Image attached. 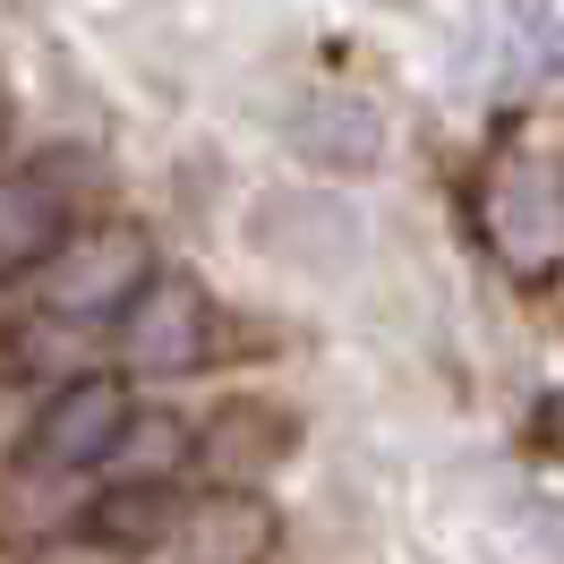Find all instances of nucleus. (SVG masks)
Returning a JSON list of instances; mask_svg holds the SVG:
<instances>
[{"instance_id":"1a4fd4ad","label":"nucleus","mask_w":564,"mask_h":564,"mask_svg":"<svg viewBox=\"0 0 564 564\" xmlns=\"http://www.w3.org/2000/svg\"><path fill=\"white\" fill-rule=\"evenodd\" d=\"M505 61L522 77H564V0H513L505 9Z\"/></svg>"},{"instance_id":"0eeeda50","label":"nucleus","mask_w":564,"mask_h":564,"mask_svg":"<svg viewBox=\"0 0 564 564\" xmlns=\"http://www.w3.org/2000/svg\"><path fill=\"white\" fill-rule=\"evenodd\" d=\"M69 240V197L52 172H9L0 180V282L52 265Z\"/></svg>"},{"instance_id":"9d476101","label":"nucleus","mask_w":564,"mask_h":564,"mask_svg":"<svg viewBox=\"0 0 564 564\" xmlns=\"http://www.w3.org/2000/svg\"><path fill=\"white\" fill-rule=\"evenodd\" d=\"M35 420H43L35 386L0 368V462H18V454H26V436H35Z\"/></svg>"},{"instance_id":"7ed1b4c3","label":"nucleus","mask_w":564,"mask_h":564,"mask_svg":"<svg viewBox=\"0 0 564 564\" xmlns=\"http://www.w3.org/2000/svg\"><path fill=\"white\" fill-rule=\"evenodd\" d=\"M206 343H214V308H206V291L180 274H154L120 308V359L138 377H188L206 359Z\"/></svg>"},{"instance_id":"423d86ee","label":"nucleus","mask_w":564,"mask_h":564,"mask_svg":"<svg viewBox=\"0 0 564 564\" xmlns=\"http://www.w3.org/2000/svg\"><path fill=\"white\" fill-rule=\"evenodd\" d=\"M291 411H257V402H231V411H214L197 436H188V462H197V479L206 488H248V479H265V462L291 454Z\"/></svg>"},{"instance_id":"f03ea898","label":"nucleus","mask_w":564,"mask_h":564,"mask_svg":"<svg viewBox=\"0 0 564 564\" xmlns=\"http://www.w3.org/2000/svg\"><path fill=\"white\" fill-rule=\"evenodd\" d=\"M138 427V402L120 377H77L43 402L35 436H26V470L35 479H61V470H86V462H111Z\"/></svg>"},{"instance_id":"f257e3e1","label":"nucleus","mask_w":564,"mask_h":564,"mask_svg":"<svg viewBox=\"0 0 564 564\" xmlns=\"http://www.w3.org/2000/svg\"><path fill=\"white\" fill-rule=\"evenodd\" d=\"M145 282H154V248L129 223H95V231H69L61 257L43 265V308L52 317H111L129 308Z\"/></svg>"},{"instance_id":"6e6552de","label":"nucleus","mask_w":564,"mask_h":564,"mask_svg":"<svg viewBox=\"0 0 564 564\" xmlns=\"http://www.w3.org/2000/svg\"><path fill=\"white\" fill-rule=\"evenodd\" d=\"M172 522H180L172 479H120V488H104L77 513V539H86V547H111V556H154V547L172 539Z\"/></svg>"},{"instance_id":"20e7f679","label":"nucleus","mask_w":564,"mask_h":564,"mask_svg":"<svg viewBox=\"0 0 564 564\" xmlns=\"http://www.w3.org/2000/svg\"><path fill=\"white\" fill-rule=\"evenodd\" d=\"M154 556L163 564H265L274 556V505L248 488H214L197 505H180L172 539Z\"/></svg>"},{"instance_id":"9b49d317","label":"nucleus","mask_w":564,"mask_h":564,"mask_svg":"<svg viewBox=\"0 0 564 564\" xmlns=\"http://www.w3.org/2000/svg\"><path fill=\"white\" fill-rule=\"evenodd\" d=\"M0 129H9V104H0Z\"/></svg>"},{"instance_id":"39448f33","label":"nucleus","mask_w":564,"mask_h":564,"mask_svg":"<svg viewBox=\"0 0 564 564\" xmlns=\"http://www.w3.org/2000/svg\"><path fill=\"white\" fill-rule=\"evenodd\" d=\"M488 240L513 257V265H539L564 248V172L556 163H513V172L488 180Z\"/></svg>"}]
</instances>
